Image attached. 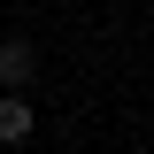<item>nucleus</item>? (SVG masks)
<instances>
[{
  "label": "nucleus",
  "instance_id": "f257e3e1",
  "mask_svg": "<svg viewBox=\"0 0 154 154\" xmlns=\"http://www.w3.org/2000/svg\"><path fill=\"white\" fill-rule=\"evenodd\" d=\"M31 77H38V46H31V38H0V85L23 93Z\"/></svg>",
  "mask_w": 154,
  "mask_h": 154
},
{
  "label": "nucleus",
  "instance_id": "f03ea898",
  "mask_svg": "<svg viewBox=\"0 0 154 154\" xmlns=\"http://www.w3.org/2000/svg\"><path fill=\"white\" fill-rule=\"evenodd\" d=\"M23 139H31V100L0 93V146H23Z\"/></svg>",
  "mask_w": 154,
  "mask_h": 154
}]
</instances>
